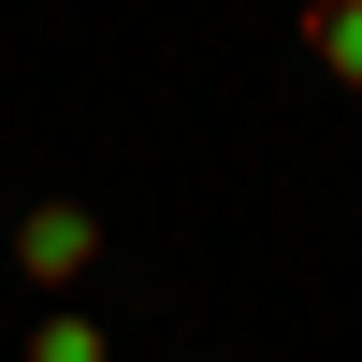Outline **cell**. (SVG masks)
Instances as JSON below:
<instances>
[{
	"mask_svg": "<svg viewBox=\"0 0 362 362\" xmlns=\"http://www.w3.org/2000/svg\"><path fill=\"white\" fill-rule=\"evenodd\" d=\"M87 261H102V203H29L15 218V276L29 290H73Z\"/></svg>",
	"mask_w": 362,
	"mask_h": 362,
	"instance_id": "obj_1",
	"label": "cell"
},
{
	"mask_svg": "<svg viewBox=\"0 0 362 362\" xmlns=\"http://www.w3.org/2000/svg\"><path fill=\"white\" fill-rule=\"evenodd\" d=\"M305 58H319V73L362 102V0H305Z\"/></svg>",
	"mask_w": 362,
	"mask_h": 362,
	"instance_id": "obj_2",
	"label": "cell"
},
{
	"mask_svg": "<svg viewBox=\"0 0 362 362\" xmlns=\"http://www.w3.org/2000/svg\"><path fill=\"white\" fill-rule=\"evenodd\" d=\"M29 362H116L102 319H29Z\"/></svg>",
	"mask_w": 362,
	"mask_h": 362,
	"instance_id": "obj_3",
	"label": "cell"
}]
</instances>
